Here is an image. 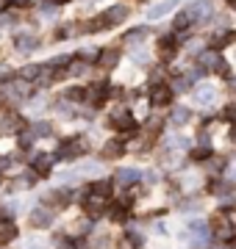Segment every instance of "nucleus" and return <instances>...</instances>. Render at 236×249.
Segmentation results:
<instances>
[{
  "mask_svg": "<svg viewBox=\"0 0 236 249\" xmlns=\"http://www.w3.org/2000/svg\"><path fill=\"white\" fill-rule=\"evenodd\" d=\"M28 249H45V247H28Z\"/></svg>",
  "mask_w": 236,
  "mask_h": 249,
  "instance_id": "obj_43",
  "label": "nucleus"
},
{
  "mask_svg": "<svg viewBox=\"0 0 236 249\" xmlns=\"http://www.w3.org/2000/svg\"><path fill=\"white\" fill-rule=\"evenodd\" d=\"M131 58H134V64H137V67H145L147 61H150V53H147V50H134V53H131Z\"/></svg>",
  "mask_w": 236,
  "mask_h": 249,
  "instance_id": "obj_29",
  "label": "nucleus"
},
{
  "mask_svg": "<svg viewBox=\"0 0 236 249\" xmlns=\"http://www.w3.org/2000/svg\"><path fill=\"white\" fill-rule=\"evenodd\" d=\"M192 155H195L197 160H206V158H211V150H209V147H197V150L192 152Z\"/></svg>",
  "mask_w": 236,
  "mask_h": 249,
  "instance_id": "obj_34",
  "label": "nucleus"
},
{
  "mask_svg": "<svg viewBox=\"0 0 236 249\" xmlns=\"http://www.w3.org/2000/svg\"><path fill=\"white\" fill-rule=\"evenodd\" d=\"M231 178H234V180H236V169H234V175H231Z\"/></svg>",
  "mask_w": 236,
  "mask_h": 249,
  "instance_id": "obj_44",
  "label": "nucleus"
},
{
  "mask_svg": "<svg viewBox=\"0 0 236 249\" xmlns=\"http://www.w3.org/2000/svg\"><path fill=\"white\" fill-rule=\"evenodd\" d=\"M67 97H70V100H83V97H86V89H78V86H75V89L67 91Z\"/></svg>",
  "mask_w": 236,
  "mask_h": 249,
  "instance_id": "obj_35",
  "label": "nucleus"
},
{
  "mask_svg": "<svg viewBox=\"0 0 236 249\" xmlns=\"http://www.w3.org/2000/svg\"><path fill=\"white\" fill-rule=\"evenodd\" d=\"M189 25H192V17L186 14V11H178V14H175V19H173L175 34H181V31H189Z\"/></svg>",
  "mask_w": 236,
  "mask_h": 249,
  "instance_id": "obj_22",
  "label": "nucleus"
},
{
  "mask_svg": "<svg viewBox=\"0 0 236 249\" xmlns=\"http://www.w3.org/2000/svg\"><path fill=\"white\" fill-rule=\"evenodd\" d=\"M197 103L200 106H214V103H217V91L214 89H200L197 91Z\"/></svg>",
  "mask_w": 236,
  "mask_h": 249,
  "instance_id": "obj_26",
  "label": "nucleus"
},
{
  "mask_svg": "<svg viewBox=\"0 0 236 249\" xmlns=\"http://www.w3.org/2000/svg\"><path fill=\"white\" fill-rule=\"evenodd\" d=\"M45 199H47V205H56V208H67V205L73 202L75 196H73V191H61V188H59V191H50Z\"/></svg>",
  "mask_w": 236,
  "mask_h": 249,
  "instance_id": "obj_13",
  "label": "nucleus"
},
{
  "mask_svg": "<svg viewBox=\"0 0 236 249\" xmlns=\"http://www.w3.org/2000/svg\"><path fill=\"white\" fill-rule=\"evenodd\" d=\"M117 61H119V50H111V47H106V50H100L98 53V64L100 67H117Z\"/></svg>",
  "mask_w": 236,
  "mask_h": 249,
  "instance_id": "obj_16",
  "label": "nucleus"
},
{
  "mask_svg": "<svg viewBox=\"0 0 236 249\" xmlns=\"http://www.w3.org/2000/svg\"><path fill=\"white\" fill-rule=\"evenodd\" d=\"M111 124L117 127L119 133H125V136H134L139 130V124H137V119H134V114H128L125 108H117V111L111 114Z\"/></svg>",
  "mask_w": 236,
  "mask_h": 249,
  "instance_id": "obj_2",
  "label": "nucleus"
},
{
  "mask_svg": "<svg viewBox=\"0 0 236 249\" xmlns=\"http://www.w3.org/2000/svg\"><path fill=\"white\" fill-rule=\"evenodd\" d=\"M145 180H147V183H156V180H158V175H156V172H147Z\"/></svg>",
  "mask_w": 236,
  "mask_h": 249,
  "instance_id": "obj_39",
  "label": "nucleus"
},
{
  "mask_svg": "<svg viewBox=\"0 0 236 249\" xmlns=\"http://www.w3.org/2000/svg\"><path fill=\"white\" fill-rule=\"evenodd\" d=\"M147 36H150V31H147V28H134V31H128L122 39H125L128 47H139V45L147 39Z\"/></svg>",
  "mask_w": 236,
  "mask_h": 249,
  "instance_id": "obj_14",
  "label": "nucleus"
},
{
  "mask_svg": "<svg viewBox=\"0 0 236 249\" xmlns=\"http://www.w3.org/2000/svg\"><path fill=\"white\" fill-rule=\"evenodd\" d=\"M50 224H53V213H50L47 208H37V211H31V227L42 230V227H50Z\"/></svg>",
  "mask_w": 236,
  "mask_h": 249,
  "instance_id": "obj_12",
  "label": "nucleus"
},
{
  "mask_svg": "<svg viewBox=\"0 0 236 249\" xmlns=\"http://www.w3.org/2000/svg\"><path fill=\"white\" fill-rule=\"evenodd\" d=\"M192 119V111L186 106H178V108H173V116H170V122L173 124H186Z\"/></svg>",
  "mask_w": 236,
  "mask_h": 249,
  "instance_id": "obj_21",
  "label": "nucleus"
},
{
  "mask_svg": "<svg viewBox=\"0 0 236 249\" xmlns=\"http://www.w3.org/2000/svg\"><path fill=\"white\" fill-rule=\"evenodd\" d=\"M86 150H89V142H86L83 136H75V139H70V142L61 144V150H59V155H56V158L73 160V158H81Z\"/></svg>",
  "mask_w": 236,
  "mask_h": 249,
  "instance_id": "obj_1",
  "label": "nucleus"
},
{
  "mask_svg": "<svg viewBox=\"0 0 236 249\" xmlns=\"http://www.w3.org/2000/svg\"><path fill=\"white\" fill-rule=\"evenodd\" d=\"M34 180H37V175H25V178L20 175V178L14 180V183H11V188H9V191H20V188H28V186H34Z\"/></svg>",
  "mask_w": 236,
  "mask_h": 249,
  "instance_id": "obj_27",
  "label": "nucleus"
},
{
  "mask_svg": "<svg viewBox=\"0 0 236 249\" xmlns=\"http://www.w3.org/2000/svg\"><path fill=\"white\" fill-rule=\"evenodd\" d=\"M109 191H111V183L109 180H98V183H92L89 186V194H95V196H109Z\"/></svg>",
  "mask_w": 236,
  "mask_h": 249,
  "instance_id": "obj_24",
  "label": "nucleus"
},
{
  "mask_svg": "<svg viewBox=\"0 0 236 249\" xmlns=\"http://www.w3.org/2000/svg\"><path fill=\"white\" fill-rule=\"evenodd\" d=\"M103 196H95V194H89V199L83 202V211L92 216V219H98V216H103Z\"/></svg>",
  "mask_w": 236,
  "mask_h": 249,
  "instance_id": "obj_15",
  "label": "nucleus"
},
{
  "mask_svg": "<svg viewBox=\"0 0 236 249\" xmlns=\"http://www.w3.org/2000/svg\"><path fill=\"white\" fill-rule=\"evenodd\" d=\"M175 6H178V0H161V3H156V6H150L147 9V19H161L164 14H173Z\"/></svg>",
  "mask_w": 236,
  "mask_h": 249,
  "instance_id": "obj_10",
  "label": "nucleus"
},
{
  "mask_svg": "<svg viewBox=\"0 0 236 249\" xmlns=\"http://www.w3.org/2000/svg\"><path fill=\"white\" fill-rule=\"evenodd\" d=\"M122 152H125V150H122V144H119V142H109L106 147H103V158H111V160L122 158Z\"/></svg>",
  "mask_w": 236,
  "mask_h": 249,
  "instance_id": "obj_23",
  "label": "nucleus"
},
{
  "mask_svg": "<svg viewBox=\"0 0 236 249\" xmlns=\"http://www.w3.org/2000/svg\"><path fill=\"white\" fill-rule=\"evenodd\" d=\"M231 142H236V124H234V130H231Z\"/></svg>",
  "mask_w": 236,
  "mask_h": 249,
  "instance_id": "obj_42",
  "label": "nucleus"
},
{
  "mask_svg": "<svg viewBox=\"0 0 236 249\" xmlns=\"http://www.w3.org/2000/svg\"><path fill=\"white\" fill-rule=\"evenodd\" d=\"M222 119H231V122H234V119H236V106H225V108H222Z\"/></svg>",
  "mask_w": 236,
  "mask_h": 249,
  "instance_id": "obj_36",
  "label": "nucleus"
},
{
  "mask_svg": "<svg viewBox=\"0 0 236 249\" xmlns=\"http://www.w3.org/2000/svg\"><path fill=\"white\" fill-rule=\"evenodd\" d=\"M14 47H17L20 53H34L39 47V39L34 34H17V39H14Z\"/></svg>",
  "mask_w": 236,
  "mask_h": 249,
  "instance_id": "obj_11",
  "label": "nucleus"
},
{
  "mask_svg": "<svg viewBox=\"0 0 236 249\" xmlns=\"http://www.w3.org/2000/svg\"><path fill=\"white\" fill-rule=\"evenodd\" d=\"M211 230H214V238H217L219 244L234 238V227H231V222H228L225 216H214V219H211Z\"/></svg>",
  "mask_w": 236,
  "mask_h": 249,
  "instance_id": "obj_7",
  "label": "nucleus"
},
{
  "mask_svg": "<svg viewBox=\"0 0 236 249\" xmlns=\"http://www.w3.org/2000/svg\"><path fill=\"white\" fill-rule=\"evenodd\" d=\"M178 47H181L178 34H175V36H161V39L156 42V50H158V55H161L164 61H173V55L178 53Z\"/></svg>",
  "mask_w": 236,
  "mask_h": 249,
  "instance_id": "obj_5",
  "label": "nucleus"
},
{
  "mask_svg": "<svg viewBox=\"0 0 236 249\" xmlns=\"http://www.w3.org/2000/svg\"><path fill=\"white\" fill-rule=\"evenodd\" d=\"M139 178H142V172L139 169H119L117 178H114V183H119V186H131V183H137Z\"/></svg>",
  "mask_w": 236,
  "mask_h": 249,
  "instance_id": "obj_17",
  "label": "nucleus"
},
{
  "mask_svg": "<svg viewBox=\"0 0 236 249\" xmlns=\"http://www.w3.org/2000/svg\"><path fill=\"white\" fill-rule=\"evenodd\" d=\"M50 133H53V127H50L47 122H37V124H34V136H50Z\"/></svg>",
  "mask_w": 236,
  "mask_h": 249,
  "instance_id": "obj_30",
  "label": "nucleus"
},
{
  "mask_svg": "<svg viewBox=\"0 0 236 249\" xmlns=\"http://www.w3.org/2000/svg\"><path fill=\"white\" fill-rule=\"evenodd\" d=\"M197 64H200V67H203L206 72H209V70H214V67L219 64V55H217V50H206V53H200Z\"/></svg>",
  "mask_w": 236,
  "mask_h": 249,
  "instance_id": "obj_18",
  "label": "nucleus"
},
{
  "mask_svg": "<svg viewBox=\"0 0 236 249\" xmlns=\"http://www.w3.org/2000/svg\"><path fill=\"white\" fill-rule=\"evenodd\" d=\"M109 94H111V86L109 83H92L89 89H86V100H89V106H103L106 100H109Z\"/></svg>",
  "mask_w": 236,
  "mask_h": 249,
  "instance_id": "obj_6",
  "label": "nucleus"
},
{
  "mask_svg": "<svg viewBox=\"0 0 236 249\" xmlns=\"http://www.w3.org/2000/svg\"><path fill=\"white\" fill-rule=\"evenodd\" d=\"M34 0H9V6H31Z\"/></svg>",
  "mask_w": 236,
  "mask_h": 249,
  "instance_id": "obj_38",
  "label": "nucleus"
},
{
  "mask_svg": "<svg viewBox=\"0 0 236 249\" xmlns=\"http://www.w3.org/2000/svg\"><path fill=\"white\" fill-rule=\"evenodd\" d=\"M50 166H53V155H37L34 158V172L37 175H47Z\"/></svg>",
  "mask_w": 236,
  "mask_h": 249,
  "instance_id": "obj_19",
  "label": "nucleus"
},
{
  "mask_svg": "<svg viewBox=\"0 0 236 249\" xmlns=\"http://www.w3.org/2000/svg\"><path fill=\"white\" fill-rule=\"evenodd\" d=\"M183 11L192 17V22H197V19L200 22H206V19L214 17V6H211V0H192Z\"/></svg>",
  "mask_w": 236,
  "mask_h": 249,
  "instance_id": "obj_3",
  "label": "nucleus"
},
{
  "mask_svg": "<svg viewBox=\"0 0 236 249\" xmlns=\"http://www.w3.org/2000/svg\"><path fill=\"white\" fill-rule=\"evenodd\" d=\"M59 249H75V244H73V241H61V244H59Z\"/></svg>",
  "mask_w": 236,
  "mask_h": 249,
  "instance_id": "obj_40",
  "label": "nucleus"
},
{
  "mask_svg": "<svg viewBox=\"0 0 236 249\" xmlns=\"http://www.w3.org/2000/svg\"><path fill=\"white\" fill-rule=\"evenodd\" d=\"M150 100H153V106H170V100H173V86H167V83L150 86Z\"/></svg>",
  "mask_w": 236,
  "mask_h": 249,
  "instance_id": "obj_9",
  "label": "nucleus"
},
{
  "mask_svg": "<svg viewBox=\"0 0 236 249\" xmlns=\"http://www.w3.org/2000/svg\"><path fill=\"white\" fill-rule=\"evenodd\" d=\"M131 17V9H128L125 3H117V6H111V9L103 11V19H106V28H114V25H122L125 19Z\"/></svg>",
  "mask_w": 236,
  "mask_h": 249,
  "instance_id": "obj_4",
  "label": "nucleus"
},
{
  "mask_svg": "<svg viewBox=\"0 0 236 249\" xmlns=\"http://www.w3.org/2000/svg\"><path fill=\"white\" fill-rule=\"evenodd\" d=\"M117 249H137V244H134L131 238H122V241H119V247H117Z\"/></svg>",
  "mask_w": 236,
  "mask_h": 249,
  "instance_id": "obj_37",
  "label": "nucleus"
},
{
  "mask_svg": "<svg viewBox=\"0 0 236 249\" xmlns=\"http://www.w3.org/2000/svg\"><path fill=\"white\" fill-rule=\"evenodd\" d=\"M42 70H45V67H37V64H28L25 70L20 72V78L25 80V83H28V80H37L39 75H42Z\"/></svg>",
  "mask_w": 236,
  "mask_h": 249,
  "instance_id": "obj_25",
  "label": "nucleus"
},
{
  "mask_svg": "<svg viewBox=\"0 0 236 249\" xmlns=\"http://www.w3.org/2000/svg\"><path fill=\"white\" fill-rule=\"evenodd\" d=\"M214 72H217V75H222V78H231V67H228L222 58H219V64L214 67Z\"/></svg>",
  "mask_w": 236,
  "mask_h": 249,
  "instance_id": "obj_33",
  "label": "nucleus"
},
{
  "mask_svg": "<svg viewBox=\"0 0 236 249\" xmlns=\"http://www.w3.org/2000/svg\"><path fill=\"white\" fill-rule=\"evenodd\" d=\"M189 83H192L189 78H175L173 80V91H186L189 89Z\"/></svg>",
  "mask_w": 236,
  "mask_h": 249,
  "instance_id": "obj_32",
  "label": "nucleus"
},
{
  "mask_svg": "<svg viewBox=\"0 0 236 249\" xmlns=\"http://www.w3.org/2000/svg\"><path fill=\"white\" fill-rule=\"evenodd\" d=\"M20 127H25V119H22L20 114L9 111V114L0 116V136H6V133H17Z\"/></svg>",
  "mask_w": 236,
  "mask_h": 249,
  "instance_id": "obj_8",
  "label": "nucleus"
},
{
  "mask_svg": "<svg viewBox=\"0 0 236 249\" xmlns=\"http://www.w3.org/2000/svg\"><path fill=\"white\" fill-rule=\"evenodd\" d=\"M14 238H17V224L3 222L0 224V244H11Z\"/></svg>",
  "mask_w": 236,
  "mask_h": 249,
  "instance_id": "obj_20",
  "label": "nucleus"
},
{
  "mask_svg": "<svg viewBox=\"0 0 236 249\" xmlns=\"http://www.w3.org/2000/svg\"><path fill=\"white\" fill-rule=\"evenodd\" d=\"M209 45H211V50H219V47H228L231 42H228V34H214Z\"/></svg>",
  "mask_w": 236,
  "mask_h": 249,
  "instance_id": "obj_28",
  "label": "nucleus"
},
{
  "mask_svg": "<svg viewBox=\"0 0 236 249\" xmlns=\"http://www.w3.org/2000/svg\"><path fill=\"white\" fill-rule=\"evenodd\" d=\"M228 42H231V45L236 42V31H228Z\"/></svg>",
  "mask_w": 236,
  "mask_h": 249,
  "instance_id": "obj_41",
  "label": "nucleus"
},
{
  "mask_svg": "<svg viewBox=\"0 0 236 249\" xmlns=\"http://www.w3.org/2000/svg\"><path fill=\"white\" fill-rule=\"evenodd\" d=\"M89 70V61H78V64H70V75H83Z\"/></svg>",
  "mask_w": 236,
  "mask_h": 249,
  "instance_id": "obj_31",
  "label": "nucleus"
}]
</instances>
